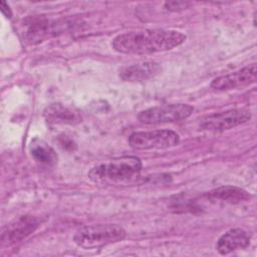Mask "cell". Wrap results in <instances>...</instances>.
I'll return each mask as SVG.
<instances>
[{
    "mask_svg": "<svg viewBox=\"0 0 257 257\" xmlns=\"http://www.w3.org/2000/svg\"><path fill=\"white\" fill-rule=\"evenodd\" d=\"M185 39L186 35L177 30L145 29L118 34L111 45L119 53L142 55L171 50Z\"/></svg>",
    "mask_w": 257,
    "mask_h": 257,
    "instance_id": "obj_1",
    "label": "cell"
},
{
    "mask_svg": "<svg viewBox=\"0 0 257 257\" xmlns=\"http://www.w3.org/2000/svg\"><path fill=\"white\" fill-rule=\"evenodd\" d=\"M142 161L135 156H125L93 167L88 177L95 183H115L126 181L141 172Z\"/></svg>",
    "mask_w": 257,
    "mask_h": 257,
    "instance_id": "obj_2",
    "label": "cell"
},
{
    "mask_svg": "<svg viewBox=\"0 0 257 257\" xmlns=\"http://www.w3.org/2000/svg\"><path fill=\"white\" fill-rule=\"evenodd\" d=\"M125 236V230L117 224H94L78 229L73 236V241L80 248L97 249L117 243Z\"/></svg>",
    "mask_w": 257,
    "mask_h": 257,
    "instance_id": "obj_3",
    "label": "cell"
},
{
    "mask_svg": "<svg viewBox=\"0 0 257 257\" xmlns=\"http://www.w3.org/2000/svg\"><path fill=\"white\" fill-rule=\"evenodd\" d=\"M66 26L65 21L45 16H29L20 24V35L25 43L34 45L61 33Z\"/></svg>",
    "mask_w": 257,
    "mask_h": 257,
    "instance_id": "obj_4",
    "label": "cell"
},
{
    "mask_svg": "<svg viewBox=\"0 0 257 257\" xmlns=\"http://www.w3.org/2000/svg\"><path fill=\"white\" fill-rule=\"evenodd\" d=\"M193 111L194 107L187 103H168L140 111L138 119L145 124L176 122L188 118Z\"/></svg>",
    "mask_w": 257,
    "mask_h": 257,
    "instance_id": "obj_5",
    "label": "cell"
},
{
    "mask_svg": "<svg viewBox=\"0 0 257 257\" xmlns=\"http://www.w3.org/2000/svg\"><path fill=\"white\" fill-rule=\"evenodd\" d=\"M180 136L171 130L136 132L128 138V144L136 150H165L178 146Z\"/></svg>",
    "mask_w": 257,
    "mask_h": 257,
    "instance_id": "obj_6",
    "label": "cell"
},
{
    "mask_svg": "<svg viewBox=\"0 0 257 257\" xmlns=\"http://www.w3.org/2000/svg\"><path fill=\"white\" fill-rule=\"evenodd\" d=\"M251 118V112L247 108H232L221 112H215L205 116L200 121V128L210 132H222L231 130Z\"/></svg>",
    "mask_w": 257,
    "mask_h": 257,
    "instance_id": "obj_7",
    "label": "cell"
},
{
    "mask_svg": "<svg viewBox=\"0 0 257 257\" xmlns=\"http://www.w3.org/2000/svg\"><path fill=\"white\" fill-rule=\"evenodd\" d=\"M38 218L31 215L20 216L13 220L3 229L1 234L2 247L11 246L33 233L39 226Z\"/></svg>",
    "mask_w": 257,
    "mask_h": 257,
    "instance_id": "obj_8",
    "label": "cell"
},
{
    "mask_svg": "<svg viewBox=\"0 0 257 257\" xmlns=\"http://www.w3.org/2000/svg\"><path fill=\"white\" fill-rule=\"evenodd\" d=\"M256 75V64L252 63L231 73L214 78L211 82V87L217 90H231L247 86L255 82Z\"/></svg>",
    "mask_w": 257,
    "mask_h": 257,
    "instance_id": "obj_9",
    "label": "cell"
},
{
    "mask_svg": "<svg viewBox=\"0 0 257 257\" xmlns=\"http://www.w3.org/2000/svg\"><path fill=\"white\" fill-rule=\"evenodd\" d=\"M161 69V65L156 61H143L121 67L118 75L123 81L140 82L154 78Z\"/></svg>",
    "mask_w": 257,
    "mask_h": 257,
    "instance_id": "obj_10",
    "label": "cell"
},
{
    "mask_svg": "<svg viewBox=\"0 0 257 257\" xmlns=\"http://www.w3.org/2000/svg\"><path fill=\"white\" fill-rule=\"evenodd\" d=\"M43 117L49 124H70L81 122L80 113L74 108L63 103H51L43 110Z\"/></svg>",
    "mask_w": 257,
    "mask_h": 257,
    "instance_id": "obj_11",
    "label": "cell"
},
{
    "mask_svg": "<svg viewBox=\"0 0 257 257\" xmlns=\"http://www.w3.org/2000/svg\"><path fill=\"white\" fill-rule=\"evenodd\" d=\"M250 234L241 228H232L220 236L216 243V250L221 255H227L238 249L249 246Z\"/></svg>",
    "mask_w": 257,
    "mask_h": 257,
    "instance_id": "obj_12",
    "label": "cell"
},
{
    "mask_svg": "<svg viewBox=\"0 0 257 257\" xmlns=\"http://www.w3.org/2000/svg\"><path fill=\"white\" fill-rule=\"evenodd\" d=\"M206 196L213 200H221L231 204H239L249 201L251 195L244 189L235 186H222L206 193Z\"/></svg>",
    "mask_w": 257,
    "mask_h": 257,
    "instance_id": "obj_13",
    "label": "cell"
},
{
    "mask_svg": "<svg viewBox=\"0 0 257 257\" xmlns=\"http://www.w3.org/2000/svg\"><path fill=\"white\" fill-rule=\"evenodd\" d=\"M30 153L34 161L40 165L51 167L54 166L58 160L55 151L44 141L37 138L32 140L30 144Z\"/></svg>",
    "mask_w": 257,
    "mask_h": 257,
    "instance_id": "obj_14",
    "label": "cell"
},
{
    "mask_svg": "<svg viewBox=\"0 0 257 257\" xmlns=\"http://www.w3.org/2000/svg\"><path fill=\"white\" fill-rule=\"evenodd\" d=\"M191 6L190 2L187 1H167L165 2V8L169 11L179 12L188 9Z\"/></svg>",
    "mask_w": 257,
    "mask_h": 257,
    "instance_id": "obj_15",
    "label": "cell"
},
{
    "mask_svg": "<svg viewBox=\"0 0 257 257\" xmlns=\"http://www.w3.org/2000/svg\"><path fill=\"white\" fill-rule=\"evenodd\" d=\"M0 9H1L2 14H3L6 18L10 19V18L12 17V11H11V9H10L8 3H6L5 1H1V2H0Z\"/></svg>",
    "mask_w": 257,
    "mask_h": 257,
    "instance_id": "obj_16",
    "label": "cell"
}]
</instances>
